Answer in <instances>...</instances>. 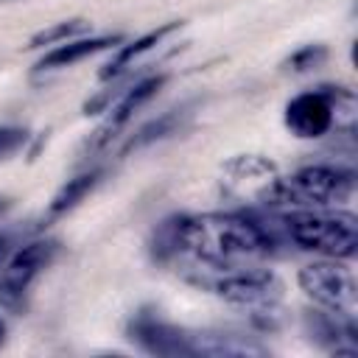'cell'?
I'll list each match as a JSON object with an SVG mask.
<instances>
[{
    "mask_svg": "<svg viewBox=\"0 0 358 358\" xmlns=\"http://www.w3.org/2000/svg\"><path fill=\"white\" fill-rule=\"evenodd\" d=\"M179 255L196 257L207 268H238L274 255V232L257 218L241 213L176 215Z\"/></svg>",
    "mask_w": 358,
    "mask_h": 358,
    "instance_id": "cell-1",
    "label": "cell"
},
{
    "mask_svg": "<svg viewBox=\"0 0 358 358\" xmlns=\"http://www.w3.org/2000/svg\"><path fill=\"white\" fill-rule=\"evenodd\" d=\"M355 190V173L338 165H305L291 176H277L263 204L271 210H327L344 204Z\"/></svg>",
    "mask_w": 358,
    "mask_h": 358,
    "instance_id": "cell-2",
    "label": "cell"
},
{
    "mask_svg": "<svg viewBox=\"0 0 358 358\" xmlns=\"http://www.w3.org/2000/svg\"><path fill=\"white\" fill-rule=\"evenodd\" d=\"M355 95L347 87H319L299 92L285 103V126L294 137L316 140L327 131H355Z\"/></svg>",
    "mask_w": 358,
    "mask_h": 358,
    "instance_id": "cell-3",
    "label": "cell"
},
{
    "mask_svg": "<svg viewBox=\"0 0 358 358\" xmlns=\"http://www.w3.org/2000/svg\"><path fill=\"white\" fill-rule=\"evenodd\" d=\"M282 227L299 249L333 260H350L358 249V221L344 210H288Z\"/></svg>",
    "mask_w": 358,
    "mask_h": 358,
    "instance_id": "cell-4",
    "label": "cell"
},
{
    "mask_svg": "<svg viewBox=\"0 0 358 358\" xmlns=\"http://www.w3.org/2000/svg\"><path fill=\"white\" fill-rule=\"evenodd\" d=\"M299 288L327 313H336L341 319L358 316V285L347 266L330 260H316L299 268Z\"/></svg>",
    "mask_w": 358,
    "mask_h": 358,
    "instance_id": "cell-5",
    "label": "cell"
},
{
    "mask_svg": "<svg viewBox=\"0 0 358 358\" xmlns=\"http://www.w3.org/2000/svg\"><path fill=\"white\" fill-rule=\"evenodd\" d=\"M56 255H59V243L50 238L20 246L0 271V308L8 313L25 310L34 282L56 260Z\"/></svg>",
    "mask_w": 358,
    "mask_h": 358,
    "instance_id": "cell-6",
    "label": "cell"
},
{
    "mask_svg": "<svg viewBox=\"0 0 358 358\" xmlns=\"http://www.w3.org/2000/svg\"><path fill=\"white\" fill-rule=\"evenodd\" d=\"M213 291L232 302V305H241V308H249L255 313H266V310H274L277 302L282 299V280L268 271V268H246V266H238V268H224L221 277H215L213 282Z\"/></svg>",
    "mask_w": 358,
    "mask_h": 358,
    "instance_id": "cell-7",
    "label": "cell"
},
{
    "mask_svg": "<svg viewBox=\"0 0 358 358\" xmlns=\"http://www.w3.org/2000/svg\"><path fill=\"white\" fill-rule=\"evenodd\" d=\"M129 338L151 355H193L190 333L159 319L154 310H140L129 322Z\"/></svg>",
    "mask_w": 358,
    "mask_h": 358,
    "instance_id": "cell-8",
    "label": "cell"
},
{
    "mask_svg": "<svg viewBox=\"0 0 358 358\" xmlns=\"http://www.w3.org/2000/svg\"><path fill=\"white\" fill-rule=\"evenodd\" d=\"M162 84H165V76H148V78H140L137 84H131V87L120 95V101L109 109L106 120L95 129L90 145H92V148H103L106 143H112V137H117V131L162 90Z\"/></svg>",
    "mask_w": 358,
    "mask_h": 358,
    "instance_id": "cell-9",
    "label": "cell"
},
{
    "mask_svg": "<svg viewBox=\"0 0 358 358\" xmlns=\"http://www.w3.org/2000/svg\"><path fill=\"white\" fill-rule=\"evenodd\" d=\"M182 28V20H171V22H165V25H159V28H154V31H148V34H143V36H137V39H131V42H126V45H120L117 48V53L109 59V64L101 70V78L103 81H109V78H117V76H123L143 53H148L151 48H157L165 36H171L173 31H179Z\"/></svg>",
    "mask_w": 358,
    "mask_h": 358,
    "instance_id": "cell-10",
    "label": "cell"
},
{
    "mask_svg": "<svg viewBox=\"0 0 358 358\" xmlns=\"http://www.w3.org/2000/svg\"><path fill=\"white\" fill-rule=\"evenodd\" d=\"M120 36H90V39H67V42H59L56 48H50L42 59H39V70H59V67H70L92 53H101L106 50L109 45H117Z\"/></svg>",
    "mask_w": 358,
    "mask_h": 358,
    "instance_id": "cell-11",
    "label": "cell"
},
{
    "mask_svg": "<svg viewBox=\"0 0 358 358\" xmlns=\"http://www.w3.org/2000/svg\"><path fill=\"white\" fill-rule=\"evenodd\" d=\"M98 179H101V171H87V173H78V176L67 179V182L56 190V196L50 199V204H48V218H59V215L70 213L78 201H84V196L98 185Z\"/></svg>",
    "mask_w": 358,
    "mask_h": 358,
    "instance_id": "cell-12",
    "label": "cell"
},
{
    "mask_svg": "<svg viewBox=\"0 0 358 358\" xmlns=\"http://www.w3.org/2000/svg\"><path fill=\"white\" fill-rule=\"evenodd\" d=\"M185 117H187V109H171V112L159 115L157 120H151L148 126H143L137 134H131V140L126 143L123 151H137V148H143V145H151V143H157V140H165V137L176 134V131L182 129Z\"/></svg>",
    "mask_w": 358,
    "mask_h": 358,
    "instance_id": "cell-13",
    "label": "cell"
},
{
    "mask_svg": "<svg viewBox=\"0 0 358 358\" xmlns=\"http://www.w3.org/2000/svg\"><path fill=\"white\" fill-rule=\"evenodd\" d=\"M84 28H87V22H84V20H64V22H56V25H50V28L36 31V34L31 36L28 48H45V45H59V42H67L70 36L81 34Z\"/></svg>",
    "mask_w": 358,
    "mask_h": 358,
    "instance_id": "cell-14",
    "label": "cell"
},
{
    "mask_svg": "<svg viewBox=\"0 0 358 358\" xmlns=\"http://www.w3.org/2000/svg\"><path fill=\"white\" fill-rule=\"evenodd\" d=\"M324 59H327V50H324L322 45H305V48H299L296 53H291L288 67H291L294 73H308V70L319 67Z\"/></svg>",
    "mask_w": 358,
    "mask_h": 358,
    "instance_id": "cell-15",
    "label": "cell"
},
{
    "mask_svg": "<svg viewBox=\"0 0 358 358\" xmlns=\"http://www.w3.org/2000/svg\"><path fill=\"white\" fill-rule=\"evenodd\" d=\"M28 143V129L22 126H0V162L11 159Z\"/></svg>",
    "mask_w": 358,
    "mask_h": 358,
    "instance_id": "cell-16",
    "label": "cell"
},
{
    "mask_svg": "<svg viewBox=\"0 0 358 358\" xmlns=\"http://www.w3.org/2000/svg\"><path fill=\"white\" fill-rule=\"evenodd\" d=\"M8 210V199H0V215Z\"/></svg>",
    "mask_w": 358,
    "mask_h": 358,
    "instance_id": "cell-17",
    "label": "cell"
},
{
    "mask_svg": "<svg viewBox=\"0 0 358 358\" xmlns=\"http://www.w3.org/2000/svg\"><path fill=\"white\" fill-rule=\"evenodd\" d=\"M3 336H6V322L0 319V344H3Z\"/></svg>",
    "mask_w": 358,
    "mask_h": 358,
    "instance_id": "cell-18",
    "label": "cell"
},
{
    "mask_svg": "<svg viewBox=\"0 0 358 358\" xmlns=\"http://www.w3.org/2000/svg\"><path fill=\"white\" fill-rule=\"evenodd\" d=\"M3 252H6V238L0 235V257H3Z\"/></svg>",
    "mask_w": 358,
    "mask_h": 358,
    "instance_id": "cell-19",
    "label": "cell"
}]
</instances>
